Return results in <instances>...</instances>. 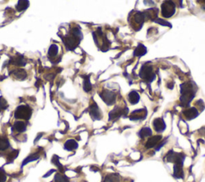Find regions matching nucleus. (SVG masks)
<instances>
[{
	"instance_id": "1",
	"label": "nucleus",
	"mask_w": 205,
	"mask_h": 182,
	"mask_svg": "<svg viewBox=\"0 0 205 182\" xmlns=\"http://www.w3.org/2000/svg\"><path fill=\"white\" fill-rule=\"evenodd\" d=\"M181 101L186 104L190 103V101L195 96V91L193 89L192 85L191 84H184L181 86Z\"/></svg>"
},
{
	"instance_id": "2",
	"label": "nucleus",
	"mask_w": 205,
	"mask_h": 182,
	"mask_svg": "<svg viewBox=\"0 0 205 182\" xmlns=\"http://www.w3.org/2000/svg\"><path fill=\"white\" fill-rule=\"evenodd\" d=\"M32 111L28 106H19L15 111V116L17 119H23V120H29L31 116Z\"/></svg>"
},
{
	"instance_id": "3",
	"label": "nucleus",
	"mask_w": 205,
	"mask_h": 182,
	"mask_svg": "<svg viewBox=\"0 0 205 182\" xmlns=\"http://www.w3.org/2000/svg\"><path fill=\"white\" fill-rule=\"evenodd\" d=\"M161 12H162V15L164 18L172 17L175 12V4L171 1L164 2L161 7Z\"/></svg>"
},
{
	"instance_id": "4",
	"label": "nucleus",
	"mask_w": 205,
	"mask_h": 182,
	"mask_svg": "<svg viewBox=\"0 0 205 182\" xmlns=\"http://www.w3.org/2000/svg\"><path fill=\"white\" fill-rule=\"evenodd\" d=\"M80 40H81L80 38L77 37V36L72 35V34H71V35L67 36V37L63 40V42L65 43L66 47H67L68 49H69V50H73V49H75V48L78 46V44L79 43Z\"/></svg>"
},
{
	"instance_id": "5",
	"label": "nucleus",
	"mask_w": 205,
	"mask_h": 182,
	"mask_svg": "<svg viewBox=\"0 0 205 182\" xmlns=\"http://www.w3.org/2000/svg\"><path fill=\"white\" fill-rule=\"evenodd\" d=\"M144 19H145V15L144 13L141 12H136L135 13V15L132 17V21H131V23L135 24L134 28L135 29H136V31H139V29L142 28L143 23L144 22Z\"/></svg>"
},
{
	"instance_id": "6",
	"label": "nucleus",
	"mask_w": 205,
	"mask_h": 182,
	"mask_svg": "<svg viewBox=\"0 0 205 182\" xmlns=\"http://www.w3.org/2000/svg\"><path fill=\"white\" fill-rule=\"evenodd\" d=\"M140 77L144 79V80H148L152 81V80L155 78V75H153L152 73V67L148 66V65H144L141 68L140 73Z\"/></svg>"
},
{
	"instance_id": "7",
	"label": "nucleus",
	"mask_w": 205,
	"mask_h": 182,
	"mask_svg": "<svg viewBox=\"0 0 205 182\" xmlns=\"http://www.w3.org/2000/svg\"><path fill=\"white\" fill-rule=\"evenodd\" d=\"M100 96L102 97L103 101L107 104L108 105L113 104L115 101V98H116V95L112 92L108 91V90H104L101 94Z\"/></svg>"
},
{
	"instance_id": "8",
	"label": "nucleus",
	"mask_w": 205,
	"mask_h": 182,
	"mask_svg": "<svg viewBox=\"0 0 205 182\" xmlns=\"http://www.w3.org/2000/svg\"><path fill=\"white\" fill-rule=\"evenodd\" d=\"M152 125L155 131L157 132H163L164 129L166 128L165 123H164V121H163L162 118H157V119L154 120Z\"/></svg>"
},
{
	"instance_id": "9",
	"label": "nucleus",
	"mask_w": 205,
	"mask_h": 182,
	"mask_svg": "<svg viewBox=\"0 0 205 182\" xmlns=\"http://www.w3.org/2000/svg\"><path fill=\"white\" fill-rule=\"evenodd\" d=\"M147 116V110L145 108L143 109H139L136 110L135 112H133L131 113V115L130 116L131 120H140V119H143V118L146 117Z\"/></svg>"
},
{
	"instance_id": "10",
	"label": "nucleus",
	"mask_w": 205,
	"mask_h": 182,
	"mask_svg": "<svg viewBox=\"0 0 205 182\" xmlns=\"http://www.w3.org/2000/svg\"><path fill=\"white\" fill-rule=\"evenodd\" d=\"M161 140H162V136H160V135L154 136L152 137H150L148 140V141L146 142V148H151L155 147L157 145H159V143H160V141Z\"/></svg>"
},
{
	"instance_id": "11",
	"label": "nucleus",
	"mask_w": 205,
	"mask_h": 182,
	"mask_svg": "<svg viewBox=\"0 0 205 182\" xmlns=\"http://www.w3.org/2000/svg\"><path fill=\"white\" fill-rule=\"evenodd\" d=\"M90 114L91 116V117L94 120H100L102 117V113H101V111L100 110V108L98 107L97 104L94 103L93 105L91 107L90 110Z\"/></svg>"
},
{
	"instance_id": "12",
	"label": "nucleus",
	"mask_w": 205,
	"mask_h": 182,
	"mask_svg": "<svg viewBox=\"0 0 205 182\" xmlns=\"http://www.w3.org/2000/svg\"><path fill=\"white\" fill-rule=\"evenodd\" d=\"M183 162L175 163L174 165V176L176 178H182L183 177Z\"/></svg>"
},
{
	"instance_id": "13",
	"label": "nucleus",
	"mask_w": 205,
	"mask_h": 182,
	"mask_svg": "<svg viewBox=\"0 0 205 182\" xmlns=\"http://www.w3.org/2000/svg\"><path fill=\"white\" fill-rule=\"evenodd\" d=\"M184 116H185L186 118H188V120H192V119H194L199 115V112H198L197 109L195 107H190V108H188V109L184 111Z\"/></svg>"
},
{
	"instance_id": "14",
	"label": "nucleus",
	"mask_w": 205,
	"mask_h": 182,
	"mask_svg": "<svg viewBox=\"0 0 205 182\" xmlns=\"http://www.w3.org/2000/svg\"><path fill=\"white\" fill-rule=\"evenodd\" d=\"M124 111H125V109H123L120 107H115V109L110 112V120L120 117V116L123 115V113H125Z\"/></svg>"
},
{
	"instance_id": "15",
	"label": "nucleus",
	"mask_w": 205,
	"mask_h": 182,
	"mask_svg": "<svg viewBox=\"0 0 205 182\" xmlns=\"http://www.w3.org/2000/svg\"><path fill=\"white\" fill-rule=\"evenodd\" d=\"M13 75H14V76H15L16 80H23L27 78V72L23 69H18V70L15 71L13 72Z\"/></svg>"
},
{
	"instance_id": "16",
	"label": "nucleus",
	"mask_w": 205,
	"mask_h": 182,
	"mask_svg": "<svg viewBox=\"0 0 205 182\" xmlns=\"http://www.w3.org/2000/svg\"><path fill=\"white\" fill-rule=\"evenodd\" d=\"M128 100H129V102L131 104H135L140 100V95L136 92H135V91H132L128 95Z\"/></svg>"
},
{
	"instance_id": "17",
	"label": "nucleus",
	"mask_w": 205,
	"mask_h": 182,
	"mask_svg": "<svg viewBox=\"0 0 205 182\" xmlns=\"http://www.w3.org/2000/svg\"><path fill=\"white\" fill-rule=\"evenodd\" d=\"M146 53H147V49H146L145 47L143 45L140 44L135 49L134 55H136V56H143V55H145Z\"/></svg>"
},
{
	"instance_id": "18",
	"label": "nucleus",
	"mask_w": 205,
	"mask_h": 182,
	"mask_svg": "<svg viewBox=\"0 0 205 182\" xmlns=\"http://www.w3.org/2000/svg\"><path fill=\"white\" fill-rule=\"evenodd\" d=\"M28 6H29L28 1H19L18 4L16 5V10L18 11H23L28 7Z\"/></svg>"
},
{
	"instance_id": "19",
	"label": "nucleus",
	"mask_w": 205,
	"mask_h": 182,
	"mask_svg": "<svg viewBox=\"0 0 205 182\" xmlns=\"http://www.w3.org/2000/svg\"><path fill=\"white\" fill-rule=\"evenodd\" d=\"M78 147V144L76 141L74 140H68L67 142L65 143V148L67 150H74Z\"/></svg>"
},
{
	"instance_id": "20",
	"label": "nucleus",
	"mask_w": 205,
	"mask_h": 182,
	"mask_svg": "<svg viewBox=\"0 0 205 182\" xmlns=\"http://www.w3.org/2000/svg\"><path fill=\"white\" fill-rule=\"evenodd\" d=\"M152 132L149 128H143L139 132V135L141 138L148 137V136H152Z\"/></svg>"
},
{
	"instance_id": "21",
	"label": "nucleus",
	"mask_w": 205,
	"mask_h": 182,
	"mask_svg": "<svg viewBox=\"0 0 205 182\" xmlns=\"http://www.w3.org/2000/svg\"><path fill=\"white\" fill-rule=\"evenodd\" d=\"M14 128H15V129L16 130L17 132H21L25 131L27 126H26L25 123L23 122V121H17V122L15 124V125H14Z\"/></svg>"
},
{
	"instance_id": "22",
	"label": "nucleus",
	"mask_w": 205,
	"mask_h": 182,
	"mask_svg": "<svg viewBox=\"0 0 205 182\" xmlns=\"http://www.w3.org/2000/svg\"><path fill=\"white\" fill-rule=\"evenodd\" d=\"M59 51V48L56 44H52L48 50V55L49 57H55L58 54Z\"/></svg>"
},
{
	"instance_id": "23",
	"label": "nucleus",
	"mask_w": 205,
	"mask_h": 182,
	"mask_svg": "<svg viewBox=\"0 0 205 182\" xmlns=\"http://www.w3.org/2000/svg\"><path fill=\"white\" fill-rule=\"evenodd\" d=\"M12 63L18 66H24L26 64V60L23 56H16L12 60Z\"/></svg>"
},
{
	"instance_id": "24",
	"label": "nucleus",
	"mask_w": 205,
	"mask_h": 182,
	"mask_svg": "<svg viewBox=\"0 0 205 182\" xmlns=\"http://www.w3.org/2000/svg\"><path fill=\"white\" fill-rule=\"evenodd\" d=\"M104 182H120V177L116 174H111L107 176Z\"/></svg>"
},
{
	"instance_id": "25",
	"label": "nucleus",
	"mask_w": 205,
	"mask_h": 182,
	"mask_svg": "<svg viewBox=\"0 0 205 182\" xmlns=\"http://www.w3.org/2000/svg\"><path fill=\"white\" fill-rule=\"evenodd\" d=\"M9 146H10V144H9V142H8V140L7 139L0 137V150L1 151L6 150Z\"/></svg>"
},
{
	"instance_id": "26",
	"label": "nucleus",
	"mask_w": 205,
	"mask_h": 182,
	"mask_svg": "<svg viewBox=\"0 0 205 182\" xmlns=\"http://www.w3.org/2000/svg\"><path fill=\"white\" fill-rule=\"evenodd\" d=\"M83 87L86 92H89L91 90V84L90 80H89V76L87 79L84 80V84H83Z\"/></svg>"
},
{
	"instance_id": "27",
	"label": "nucleus",
	"mask_w": 205,
	"mask_h": 182,
	"mask_svg": "<svg viewBox=\"0 0 205 182\" xmlns=\"http://www.w3.org/2000/svg\"><path fill=\"white\" fill-rule=\"evenodd\" d=\"M55 182H69L68 179L66 177L61 174H57L55 178Z\"/></svg>"
},
{
	"instance_id": "28",
	"label": "nucleus",
	"mask_w": 205,
	"mask_h": 182,
	"mask_svg": "<svg viewBox=\"0 0 205 182\" xmlns=\"http://www.w3.org/2000/svg\"><path fill=\"white\" fill-rule=\"evenodd\" d=\"M7 101L3 98L0 97V112L3 109H4L5 107H7Z\"/></svg>"
},
{
	"instance_id": "29",
	"label": "nucleus",
	"mask_w": 205,
	"mask_h": 182,
	"mask_svg": "<svg viewBox=\"0 0 205 182\" xmlns=\"http://www.w3.org/2000/svg\"><path fill=\"white\" fill-rule=\"evenodd\" d=\"M17 154H18V152H16V151H13L11 153H10V155H9V159H15V157H17Z\"/></svg>"
},
{
	"instance_id": "30",
	"label": "nucleus",
	"mask_w": 205,
	"mask_h": 182,
	"mask_svg": "<svg viewBox=\"0 0 205 182\" xmlns=\"http://www.w3.org/2000/svg\"><path fill=\"white\" fill-rule=\"evenodd\" d=\"M6 181V176L3 172L0 171V182H4Z\"/></svg>"
}]
</instances>
